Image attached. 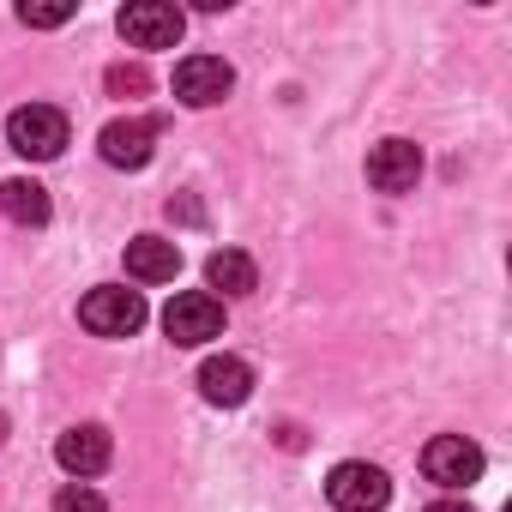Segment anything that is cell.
<instances>
[{
    "label": "cell",
    "mask_w": 512,
    "mask_h": 512,
    "mask_svg": "<svg viewBox=\"0 0 512 512\" xmlns=\"http://www.w3.org/2000/svg\"><path fill=\"white\" fill-rule=\"evenodd\" d=\"M428 512H476V506H470V500H434Z\"/></svg>",
    "instance_id": "cell-18"
},
{
    "label": "cell",
    "mask_w": 512,
    "mask_h": 512,
    "mask_svg": "<svg viewBox=\"0 0 512 512\" xmlns=\"http://www.w3.org/2000/svg\"><path fill=\"white\" fill-rule=\"evenodd\" d=\"M326 500H332L338 512H380V506L392 500V482H386L380 464L344 458V464H332V476H326Z\"/></svg>",
    "instance_id": "cell-4"
},
{
    "label": "cell",
    "mask_w": 512,
    "mask_h": 512,
    "mask_svg": "<svg viewBox=\"0 0 512 512\" xmlns=\"http://www.w3.org/2000/svg\"><path fill=\"white\" fill-rule=\"evenodd\" d=\"M199 398L217 404V410H235L253 398V368L241 356H205L199 362Z\"/></svg>",
    "instance_id": "cell-11"
},
{
    "label": "cell",
    "mask_w": 512,
    "mask_h": 512,
    "mask_svg": "<svg viewBox=\"0 0 512 512\" xmlns=\"http://www.w3.org/2000/svg\"><path fill=\"white\" fill-rule=\"evenodd\" d=\"M79 326L97 332V338H133L145 326V296L139 290H121V284H103L79 302Z\"/></svg>",
    "instance_id": "cell-2"
},
{
    "label": "cell",
    "mask_w": 512,
    "mask_h": 512,
    "mask_svg": "<svg viewBox=\"0 0 512 512\" xmlns=\"http://www.w3.org/2000/svg\"><path fill=\"white\" fill-rule=\"evenodd\" d=\"M103 163L109 169H145L151 151H157V121L151 115H127V121H109L103 139H97Z\"/></svg>",
    "instance_id": "cell-8"
},
{
    "label": "cell",
    "mask_w": 512,
    "mask_h": 512,
    "mask_svg": "<svg viewBox=\"0 0 512 512\" xmlns=\"http://www.w3.org/2000/svg\"><path fill=\"white\" fill-rule=\"evenodd\" d=\"M67 115L61 109H49V103H25V109H13L7 115V145L19 151V157H31V163H49V157H61L67 151Z\"/></svg>",
    "instance_id": "cell-1"
},
{
    "label": "cell",
    "mask_w": 512,
    "mask_h": 512,
    "mask_svg": "<svg viewBox=\"0 0 512 512\" xmlns=\"http://www.w3.org/2000/svg\"><path fill=\"white\" fill-rule=\"evenodd\" d=\"M422 181V151L410 139H380L368 151V187L374 193H410Z\"/></svg>",
    "instance_id": "cell-10"
},
{
    "label": "cell",
    "mask_w": 512,
    "mask_h": 512,
    "mask_svg": "<svg viewBox=\"0 0 512 512\" xmlns=\"http://www.w3.org/2000/svg\"><path fill=\"white\" fill-rule=\"evenodd\" d=\"M205 284L223 290V296H253V290H260V272H253V260L241 247H217L205 260Z\"/></svg>",
    "instance_id": "cell-14"
},
{
    "label": "cell",
    "mask_w": 512,
    "mask_h": 512,
    "mask_svg": "<svg viewBox=\"0 0 512 512\" xmlns=\"http://www.w3.org/2000/svg\"><path fill=\"white\" fill-rule=\"evenodd\" d=\"M67 19H73V0H25L19 7V25H31V31H55Z\"/></svg>",
    "instance_id": "cell-15"
},
{
    "label": "cell",
    "mask_w": 512,
    "mask_h": 512,
    "mask_svg": "<svg viewBox=\"0 0 512 512\" xmlns=\"http://www.w3.org/2000/svg\"><path fill=\"white\" fill-rule=\"evenodd\" d=\"M109 91L115 97H145L151 79H145V67H109Z\"/></svg>",
    "instance_id": "cell-17"
},
{
    "label": "cell",
    "mask_w": 512,
    "mask_h": 512,
    "mask_svg": "<svg viewBox=\"0 0 512 512\" xmlns=\"http://www.w3.org/2000/svg\"><path fill=\"white\" fill-rule=\"evenodd\" d=\"M229 91H235V67H229L223 55H187V61L175 67V97H181L187 109H217Z\"/></svg>",
    "instance_id": "cell-7"
},
{
    "label": "cell",
    "mask_w": 512,
    "mask_h": 512,
    "mask_svg": "<svg viewBox=\"0 0 512 512\" xmlns=\"http://www.w3.org/2000/svg\"><path fill=\"white\" fill-rule=\"evenodd\" d=\"M422 476L440 482V488H470L482 476V446L464 440V434H434L422 446Z\"/></svg>",
    "instance_id": "cell-6"
},
{
    "label": "cell",
    "mask_w": 512,
    "mask_h": 512,
    "mask_svg": "<svg viewBox=\"0 0 512 512\" xmlns=\"http://www.w3.org/2000/svg\"><path fill=\"white\" fill-rule=\"evenodd\" d=\"M55 458H61V470L67 476H103L109 470V458H115V440H109V428L103 422H79V428H67L61 440H55Z\"/></svg>",
    "instance_id": "cell-9"
},
{
    "label": "cell",
    "mask_w": 512,
    "mask_h": 512,
    "mask_svg": "<svg viewBox=\"0 0 512 512\" xmlns=\"http://www.w3.org/2000/svg\"><path fill=\"white\" fill-rule=\"evenodd\" d=\"M115 31H121L133 49H175L181 31H187V13L169 7V0H133V7H121Z\"/></svg>",
    "instance_id": "cell-5"
},
{
    "label": "cell",
    "mask_w": 512,
    "mask_h": 512,
    "mask_svg": "<svg viewBox=\"0 0 512 512\" xmlns=\"http://www.w3.org/2000/svg\"><path fill=\"white\" fill-rule=\"evenodd\" d=\"M49 512H109V500L91 488V482H67L61 494H55V506Z\"/></svg>",
    "instance_id": "cell-16"
},
{
    "label": "cell",
    "mask_w": 512,
    "mask_h": 512,
    "mask_svg": "<svg viewBox=\"0 0 512 512\" xmlns=\"http://www.w3.org/2000/svg\"><path fill=\"white\" fill-rule=\"evenodd\" d=\"M163 332H169V344H181V350L211 344V338H223V302H217L211 290H181V296L163 308Z\"/></svg>",
    "instance_id": "cell-3"
},
{
    "label": "cell",
    "mask_w": 512,
    "mask_h": 512,
    "mask_svg": "<svg viewBox=\"0 0 512 512\" xmlns=\"http://www.w3.org/2000/svg\"><path fill=\"white\" fill-rule=\"evenodd\" d=\"M0 440H7V416H0Z\"/></svg>",
    "instance_id": "cell-19"
},
{
    "label": "cell",
    "mask_w": 512,
    "mask_h": 512,
    "mask_svg": "<svg viewBox=\"0 0 512 512\" xmlns=\"http://www.w3.org/2000/svg\"><path fill=\"white\" fill-rule=\"evenodd\" d=\"M0 211H7L13 223H25V229H43V223H49V187L31 181V175L0 181Z\"/></svg>",
    "instance_id": "cell-13"
},
{
    "label": "cell",
    "mask_w": 512,
    "mask_h": 512,
    "mask_svg": "<svg viewBox=\"0 0 512 512\" xmlns=\"http://www.w3.org/2000/svg\"><path fill=\"white\" fill-rule=\"evenodd\" d=\"M181 272V247L163 235H133L127 241V278L133 284H175Z\"/></svg>",
    "instance_id": "cell-12"
}]
</instances>
